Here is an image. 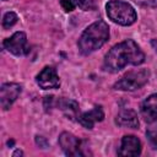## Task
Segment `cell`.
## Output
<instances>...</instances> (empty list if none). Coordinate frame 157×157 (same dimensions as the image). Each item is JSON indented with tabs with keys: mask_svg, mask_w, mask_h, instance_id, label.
<instances>
[{
	"mask_svg": "<svg viewBox=\"0 0 157 157\" xmlns=\"http://www.w3.org/2000/svg\"><path fill=\"white\" fill-rule=\"evenodd\" d=\"M59 145L66 156H71V157L83 156L81 140L71 132H67V131L61 132L59 135Z\"/></svg>",
	"mask_w": 157,
	"mask_h": 157,
	"instance_id": "6",
	"label": "cell"
},
{
	"mask_svg": "<svg viewBox=\"0 0 157 157\" xmlns=\"http://www.w3.org/2000/svg\"><path fill=\"white\" fill-rule=\"evenodd\" d=\"M146 137L153 150H157V124L151 125L146 130Z\"/></svg>",
	"mask_w": 157,
	"mask_h": 157,
	"instance_id": "14",
	"label": "cell"
},
{
	"mask_svg": "<svg viewBox=\"0 0 157 157\" xmlns=\"http://www.w3.org/2000/svg\"><path fill=\"white\" fill-rule=\"evenodd\" d=\"M140 112L146 123L152 124L157 121V93H152L142 101Z\"/></svg>",
	"mask_w": 157,
	"mask_h": 157,
	"instance_id": "11",
	"label": "cell"
},
{
	"mask_svg": "<svg viewBox=\"0 0 157 157\" xmlns=\"http://www.w3.org/2000/svg\"><path fill=\"white\" fill-rule=\"evenodd\" d=\"M104 119V112L102 105H94L91 110L83 112L77 117V121L86 129H93L96 123H99Z\"/></svg>",
	"mask_w": 157,
	"mask_h": 157,
	"instance_id": "10",
	"label": "cell"
},
{
	"mask_svg": "<svg viewBox=\"0 0 157 157\" xmlns=\"http://www.w3.org/2000/svg\"><path fill=\"white\" fill-rule=\"evenodd\" d=\"M17 20H18V16H17L13 11L6 12V13L4 15V17H2V27H4V29L11 28L13 25H16Z\"/></svg>",
	"mask_w": 157,
	"mask_h": 157,
	"instance_id": "15",
	"label": "cell"
},
{
	"mask_svg": "<svg viewBox=\"0 0 157 157\" xmlns=\"http://www.w3.org/2000/svg\"><path fill=\"white\" fill-rule=\"evenodd\" d=\"M2 1H5V0H2Z\"/></svg>",
	"mask_w": 157,
	"mask_h": 157,
	"instance_id": "21",
	"label": "cell"
},
{
	"mask_svg": "<svg viewBox=\"0 0 157 157\" xmlns=\"http://www.w3.org/2000/svg\"><path fill=\"white\" fill-rule=\"evenodd\" d=\"M56 105L60 110L64 112V114L70 118V119H75L77 120V117L80 115V108H78V103L74 99H69V98H55L54 97V102H53V107Z\"/></svg>",
	"mask_w": 157,
	"mask_h": 157,
	"instance_id": "13",
	"label": "cell"
},
{
	"mask_svg": "<svg viewBox=\"0 0 157 157\" xmlns=\"http://www.w3.org/2000/svg\"><path fill=\"white\" fill-rule=\"evenodd\" d=\"M36 144L39 146V147H42V148H48L49 147V142L47 141V139L45 137H43V136H36Z\"/></svg>",
	"mask_w": 157,
	"mask_h": 157,
	"instance_id": "18",
	"label": "cell"
},
{
	"mask_svg": "<svg viewBox=\"0 0 157 157\" xmlns=\"http://www.w3.org/2000/svg\"><path fill=\"white\" fill-rule=\"evenodd\" d=\"M151 45H152V48L155 49V52L157 53V38H155V39L151 40Z\"/></svg>",
	"mask_w": 157,
	"mask_h": 157,
	"instance_id": "19",
	"label": "cell"
},
{
	"mask_svg": "<svg viewBox=\"0 0 157 157\" xmlns=\"http://www.w3.org/2000/svg\"><path fill=\"white\" fill-rule=\"evenodd\" d=\"M23 155V152L21 151V150H16L13 153H12V157H16V156H22Z\"/></svg>",
	"mask_w": 157,
	"mask_h": 157,
	"instance_id": "20",
	"label": "cell"
},
{
	"mask_svg": "<svg viewBox=\"0 0 157 157\" xmlns=\"http://www.w3.org/2000/svg\"><path fill=\"white\" fill-rule=\"evenodd\" d=\"M142 151L141 141L135 135H125L121 139L120 148L118 151L119 156H139Z\"/></svg>",
	"mask_w": 157,
	"mask_h": 157,
	"instance_id": "9",
	"label": "cell"
},
{
	"mask_svg": "<svg viewBox=\"0 0 157 157\" xmlns=\"http://www.w3.org/2000/svg\"><path fill=\"white\" fill-rule=\"evenodd\" d=\"M145 61V53L134 39H125L115 44L104 58L103 67L109 72H118L126 65H141Z\"/></svg>",
	"mask_w": 157,
	"mask_h": 157,
	"instance_id": "1",
	"label": "cell"
},
{
	"mask_svg": "<svg viewBox=\"0 0 157 157\" xmlns=\"http://www.w3.org/2000/svg\"><path fill=\"white\" fill-rule=\"evenodd\" d=\"M115 124L120 128H129V129H139V118L137 113L132 109H121L117 118Z\"/></svg>",
	"mask_w": 157,
	"mask_h": 157,
	"instance_id": "12",
	"label": "cell"
},
{
	"mask_svg": "<svg viewBox=\"0 0 157 157\" xmlns=\"http://www.w3.org/2000/svg\"><path fill=\"white\" fill-rule=\"evenodd\" d=\"M22 92V86L16 82L2 83L0 87V104L4 110L11 108L12 103L18 98Z\"/></svg>",
	"mask_w": 157,
	"mask_h": 157,
	"instance_id": "7",
	"label": "cell"
},
{
	"mask_svg": "<svg viewBox=\"0 0 157 157\" xmlns=\"http://www.w3.org/2000/svg\"><path fill=\"white\" fill-rule=\"evenodd\" d=\"M74 1L83 11H91L96 7V0H74Z\"/></svg>",
	"mask_w": 157,
	"mask_h": 157,
	"instance_id": "16",
	"label": "cell"
},
{
	"mask_svg": "<svg viewBox=\"0 0 157 157\" xmlns=\"http://www.w3.org/2000/svg\"><path fill=\"white\" fill-rule=\"evenodd\" d=\"M4 49H6L9 53L21 56L28 53V47H27V36L25 32L18 31L15 32L10 38H6L2 43Z\"/></svg>",
	"mask_w": 157,
	"mask_h": 157,
	"instance_id": "5",
	"label": "cell"
},
{
	"mask_svg": "<svg viewBox=\"0 0 157 157\" xmlns=\"http://www.w3.org/2000/svg\"><path fill=\"white\" fill-rule=\"evenodd\" d=\"M108 39L109 27L103 20H98L86 27L77 40V47L82 55H90L91 53L101 49Z\"/></svg>",
	"mask_w": 157,
	"mask_h": 157,
	"instance_id": "2",
	"label": "cell"
},
{
	"mask_svg": "<svg viewBox=\"0 0 157 157\" xmlns=\"http://www.w3.org/2000/svg\"><path fill=\"white\" fill-rule=\"evenodd\" d=\"M60 6L63 7V10L65 12H71L75 10V1L74 0H60Z\"/></svg>",
	"mask_w": 157,
	"mask_h": 157,
	"instance_id": "17",
	"label": "cell"
},
{
	"mask_svg": "<svg viewBox=\"0 0 157 157\" xmlns=\"http://www.w3.org/2000/svg\"><path fill=\"white\" fill-rule=\"evenodd\" d=\"M105 12L110 21L120 26H131L137 20L135 9L121 0H109L105 4Z\"/></svg>",
	"mask_w": 157,
	"mask_h": 157,
	"instance_id": "3",
	"label": "cell"
},
{
	"mask_svg": "<svg viewBox=\"0 0 157 157\" xmlns=\"http://www.w3.org/2000/svg\"><path fill=\"white\" fill-rule=\"evenodd\" d=\"M36 82L42 90H54L60 87V78L53 66H45L36 76Z\"/></svg>",
	"mask_w": 157,
	"mask_h": 157,
	"instance_id": "8",
	"label": "cell"
},
{
	"mask_svg": "<svg viewBox=\"0 0 157 157\" xmlns=\"http://www.w3.org/2000/svg\"><path fill=\"white\" fill-rule=\"evenodd\" d=\"M150 78V71L147 69H135L128 71L121 78H119L113 88L117 91H136L144 87Z\"/></svg>",
	"mask_w": 157,
	"mask_h": 157,
	"instance_id": "4",
	"label": "cell"
}]
</instances>
